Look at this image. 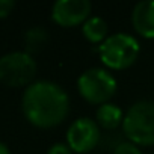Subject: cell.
Returning a JSON list of instances; mask_svg holds the SVG:
<instances>
[{
    "label": "cell",
    "instance_id": "cell-1",
    "mask_svg": "<svg viewBox=\"0 0 154 154\" xmlns=\"http://www.w3.org/2000/svg\"><path fill=\"white\" fill-rule=\"evenodd\" d=\"M21 107L30 124L39 128H51L66 118L69 100L57 83L39 80L30 83L24 89Z\"/></svg>",
    "mask_w": 154,
    "mask_h": 154
},
{
    "label": "cell",
    "instance_id": "cell-2",
    "mask_svg": "<svg viewBox=\"0 0 154 154\" xmlns=\"http://www.w3.org/2000/svg\"><path fill=\"white\" fill-rule=\"evenodd\" d=\"M122 131L131 143L154 145V101L134 103L124 116Z\"/></svg>",
    "mask_w": 154,
    "mask_h": 154
},
{
    "label": "cell",
    "instance_id": "cell-3",
    "mask_svg": "<svg viewBox=\"0 0 154 154\" xmlns=\"http://www.w3.org/2000/svg\"><path fill=\"white\" fill-rule=\"evenodd\" d=\"M101 62L112 69H125L134 63L139 56V42L127 33H116L100 45Z\"/></svg>",
    "mask_w": 154,
    "mask_h": 154
},
{
    "label": "cell",
    "instance_id": "cell-4",
    "mask_svg": "<svg viewBox=\"0 0 154 154\" xmlns=\"http://www.w3.org/2000/svg\"><path fill=\"white\" fill-rule=\"evenodd\" d=\"M80 95L91 104H106L116 92V79L103 68H91L77 80Z\"/></svg>",
    "mask_w": 154,
    "mask_h": 154
},
{
    "label": "cell",
    "instance_id": "cell-5",
    "mask_svg": "<svg viewBox=\"0 0 154 154\" xmlns=\"http://www.w3.org/2000/svg\"><path fill=\"white\" fill-rule=\"evenodd\" d=\"M36 74V63L27 51H14L0 57V82L11 88L29 85Z\"/></svg>",
    "mask_w": 154,
    "mask_h": 154
},
{
    "label": "cell",
    "instance_id": "cell-6",
    "mask_svg": "<svg viewBox=\"0 0 154 154\" xmlns=\"http://www.w3.org/2000/svg\"><path fill=\"white\" fill-rule=\"evenodd\" d=\"M100 139L101 134L98 124L91 118L75 119L66 131L68 146L75 152H88L94 149L100 143Z\"/></svg>",
    "mask_w": 154,
    "mask_h": 154
},
{
    "label": "cell",
    "instance_id": "cell-7",
    "mask_svg": "<svg viewBox=\"0 0 154 154\" xmlns=\"http://www.w3.org/2000/svg\"><path fill=\"white\" fill-rule=\"evenodd\" d=\"M91 14L88 0H57L51 9V18L62 27H74L85 23Z\"/></svg>",
    "mask_w": 154,
    "mask_h": 154
},
{
    "label": "cell",
    "instance_id": "cell-8",
    "mask_svg": "<svg viewBox=\"0 0 154 154\" xmlns=\"http://www.w3.org/2000/svg\"><path fill=\"white\" fill-rule=\"evenodd\" d=\"M131 23L136 32L148 39L154 38V0L139 2L131 12Z\"/></svg>",
    "mask_w": 154,
    "mask_h": 154
},
{
    "label": "cell",
    "instance_id": "cell-9",
    "mask_svg": "<svg viewBox=\"0 0 154 154\" xmlns=\"http://www.w3.org/2000/svg\"><path fill=\"white\" fill-rule=\"evenodd\" d=\"M95 119L100 127H103L106 130H115L116 127H119V124H122L124 116H122L121 109L116 104L106 103L97 109Z\"/></svg>",
    "mask_w": 154,
    "mask_h": 154
},
{
    "label": "cell",
    "instance_id": "cell-10",
    "mask_svg": "<svg viewBox=\"0 0 154 154\" xmlns=\"http://www.w3.org/2000/svg\"><path fill=\"white\" fill-rule=\"evenodd\" d=\"M83 36L91 41V42H104L106 41V35H107V23L100 18V17H92V18H88L85 23H83Z\"/></svg>",
    "mask_w": 154,
    "mask_h": 154
},
{
    "label": "cell",
    "instance_id": "cell-11",
    "mask_svg": "<svg viewBox=\"0 0 154 154\" xmlns=\"http://www.w3.org/2000/svg\"><path fill=\"white\" fill-rule=\"evenodd\" d=\"M47 33L39 29V27H35V29H30L27 33H26V48H27V53H33V51H38L44 42L47 41Z\"/></svg>",
    "mask_w": 154,
    "mask_h": 154
},
{
    "label": "cell",
    "instance_id": "cell-12",
    "mask_svg": "<svg viewBox=\"0 0 154 154\" xmlns=\"http://www.w3.org/2000/svg\"><path fill=\"white\" fill-rule=\"evenodd\" d=\"M113 154H142V152H140V149L134 143H131V142H122V143H119L115 148Z\"/></svg>",
    "mask_w": 154,
    "mask_h": 154
},
{
    "label": "cell",
    "instance_id": "cell-13",
    "mask_svg": "<svg viewBox=\"0 0 154 154\" xmlns=\"http://www.w3.org/2000/svg\"><path fill=\"white\" fill-rule=\"evenodd\" d=\"M14 2L12 0H0V18H5L11 14V11L14 9Z\"/></svg>",
    "mask_w": 154,
    "mask_h": 154
},
{
    "label": "cell",
    "instance_id": "cell-14",
    "mask_svg": "<svg viewBox=\"0 0 154 154\" xmlns=\"http://www.w3.org/2000/svg\"><path fill=\"white\" fill-rule=\"evenodd\" d=\"M48 154H71V148L68 143H54L50 146Z\"/></svg>",
    "mask_w": 154,
    "mask_h": 154
},
{
    "label": "cell",
    "instance_id": "cell-15",
    "mask_svg": "<svg viewBox=\"0 0 154 154\" xmlns=\"http://www.w3.org/2000/svg\"><path fill=\"white\" fill-rule=\"evenodd\" d=\"M0 154H11L9 148H8L3 142H0Z\"/></svg>",
    "mask_w": 154,
    "mask_h": 154
}]
</instances>
